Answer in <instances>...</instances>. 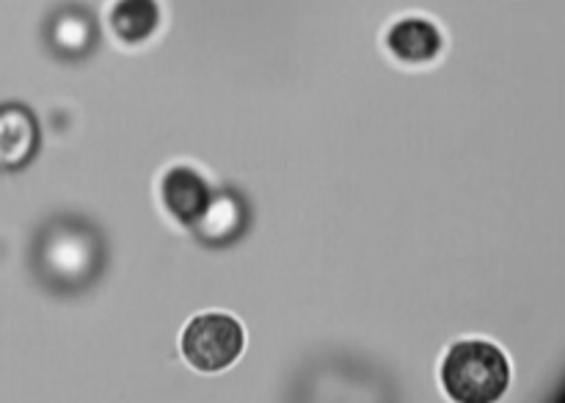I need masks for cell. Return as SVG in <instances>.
Returning <instances> with one entry per match:
<instances>
[{
  "label": "cell",
  "mask_w": 565,
  "mask_h": 403,
  "mask_svg": "<svg viewBox=\"0 0 565 403\" xmlns=\"http://www.w3.org/2000/svg\"><path fill=\"white\" fill-rule=\"evenodd\" d=\"M243 226H246V210H243L241 199L232 193H218L210 199L202 219L193 224V232L204 243H230L241 235Z\"/></svg>",
  "instance_id": "cell-8"
},
{
  "label": "cell",
  "mask_w": 565,
  "mask_h": 403,
  "mask_svg": "<svg viewBox=\"0 0 565 403\" xmlns=\"http://www.w3.org/2000/svg\"><path fill=\"white\" fill-rule=\"evenodd\" d=\"M441 384L452 401H500L511 386V359L489 340L456 342L441 364Z\"/></svg>",
  "instance_id": "cell-1"
},
{
  "label": "cell",
  "mask_w": 565,
  "mask_h": 403,
  "mask_svg": "<svg viewBox=\"0 0 565 403\" xmlns=\"http://www.w3.org/2000/svg\"><path fill=\"white\" fill-rule=\"evenodd\" d=\"M39 152V121L25 105H0V169L17 171Z\"/></svg>",
  "instance_id": "cell-5"
},
{
  "label": "cell",
  "mask_w": 565,
  "mask_h": 403,
  "mask_svg": "<svg viewBox=\"0 0 565 403\" xmlns=\"http://www.w3.org/2000/svg\"><path fill=\"white\" fill-rule=\"evenodd\" d=\"M160 25H163L160 0H114L108 11L110 33L127 47H138L154 39Z\"/></svg>",
  "instance_id": "cell-7"
},
{
  "label": "cell",
  "mask_w": 565,
  "mask_h": 403,
  "mask_svg": "<svg viewBox=\"0 0 565 403\" xmlns=\"http://www.w3.org/2000/svg\"><path fill=\"white\" fill-rule=\"evenodd\" d=\"M103 248L86 224L58 221L39 243V274L55 287H86L97 276Z\"/></svg>",
  "instance_id": "cell-2"
},
{
  "label": "cell",
  "mask_w": 565,
  "mask_h": 403,
  "mask_svg": "<svg viewBox=\"0 0 565 403\" xmlns=\"http://www.w3.org/2000/svg\"><path fill=\"white\" fill-rule=\"evenodd\" d=\"M384 44L392 59H397L401 64L425 66L445 55L447 36L430 17L403 14L386 28Z\"/></svg>",
  "instance_id": "cell-4"
},
{
  "label": "cell",
  "mask_w": 565,
  "mask_h": 403,
  "mask_svg": "<svg viewBox=\"0 0 565 403\" xmlns=\"http://www.w3.org/2000/svg\"><path fill=\"white\" fill-rule=\"evenodd\" d=\"M160 193H163L166 210H169L180 224H188V226H193L199 219H202L210 199H213L204 177L199 174V171L188 169V166H177V169H171L169 174L163 177Z\"/></svg>",
  "instance_id": "cell-6"
},
{
  "label": "cell",
  "mask_w": 565,
  "mask_h": 403,
  "mask_svg": "<svg viewBox=\"0 0 565 403\" xmlns=\"http://www.w3.org/2000/svg\"><path fill=\"white\" fill-rule=\"evenodd\" d=\"M243 342H246L243 326L232 315L207 312L188 324L182 335V353L193 368L204 373H218L241 357Z\"/></svg>",
  "instance_id": "cell-3"
}]
</instances>
